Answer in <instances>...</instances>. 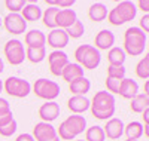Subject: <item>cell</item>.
Segmentation results:
<instances>
[{
	"label": "cell",
	"mask_w": 149,
	"mask_h": 141,
	"mask_svg": "<svg viewBox=\"0 0 149 141\" xmlns=\"http://www.w3.org/2000/svg\"><path fill=\"white\" fill-rule=\"evenodd\" d=\"M46 42H48V46L54 48L55 50H61L63 48H66L69 45V36L66 34L64 30L54 28V30H51L48 33Z\"/></svg>",
	"instance_id": "cell-11"
},
{
	"label": "cell",
	"mask_w": 149,
	"mask_h": 141,
	"mask_svg": "<svg viewBox=\"0 0 149 141\" xmlns=\"http://www.w3.org/2000/svg\"><path fill=\"white\" fill-rule=\"evenodd\" d=\"M3 89L15 98H26L30 91H31V85L29 80H24L21 77H17V76H10L8 77L3 83Z\"/></svg>",
	"instance_id": "cell-7"
},
{
	"label": "cell",
	"mask_w": 149,
	"mask_h": 141,
	"mask_svg": "<svg viewBox=\"0 0 149 141\" xmlns=\"http://www.w3.org/2000/svg\"><path fill=\"white\" fill-rule=\"evenodd\" d=\"M24 42L27 48H43L46 43V36L40 30H30L29 33H26Z\"/></svg>",
	"instance_id": "cell-20"
},
{
	"label": "cell",
	"mask_w": 149,
	"mask_h": 141,
	"mask_svg": "<svg viewBox=\"0 0 149 141\" xmlns=\"http://www.w3.org/2000/svg\"><path fill=\"white\" fill-rule=\"evenodd\" d=\"M15 141H34V138L31 137V134H21L17 137Z\"/></svg>",
	"instance_id": "cell-40"
},
{
	"label": "cell",
	"mask_w": 149,
	"mask_h": 141,
	"mask_svg": "<svg viewBox=\"0 0 149 141\" xmlns=\"http://www.w3.org/2000/svg\"><path fill=\"white\" fill-rule=\"evenodd\" d=\"M115 97L107 91L97 92L91 101V114L100 120H109L115 114Z\"/></svg>",
	"instance_id": "cell-1"
},
{
	"label": "cell",
	"mask_w": 149,
	"mask_h": 141,
	"mask_svg": "<svg viewBox=\"0 0 149 141\" xmlns=\"http://www.w3.org/2000/svg\"><path fill=\"white\" fill-rule=\"evenodd\" d=\"M64 31H66V34L69 36V39H70V37H72V39H79V37H82L84 33H85L84 22L79 21V19H76V21H74L69 28H66Z\"/></svg>",
	"instance_id": "cell-30"
},
{
	"label": "cell",
	"mask_w": 149,
	"mask_h": 141,
	"mask_svg": "<svg viewBox=\"0 0 149 141\" xmlns=\"http://www.w3.org/2000/svg\"><path fill=\"white\" fill-rule=\"evenodd\" d=\"M76 141H85V140H76Z\"/></svg>",
	"instance_id": "cell-49"
},
{
	"label": "cell",
	"mask_w": 149,
	"mask_h": 141,
	"mask_svg": "<svg viewBox=\"0 0 149 141\" xmlns=\"http://www.w3.org/2000/svg\"><path fill=\"white\" fill-rule=\"evenodd\" d=\"M0 27H2V18H0Z\"/></svg>",
	"instance_id": "cell-47"
},
{
	"label": "cell",
	"mask_w": 149,
	"mask_h": 141,
	"mask_svg": "<svg viewBox=\"0 0 149 141\" xmlns=\"http://www.w3.org/2000/svg\"><path fill=\"white\" fill-rule=\"evenodd\" d=\"M104 140L106 137L103 132V128L98 125H94L85 131V141H104Z\"/></svg>",
	"instance_id": "cell-29"
},
{
	"label": "cell",
	"mask_w": 149,
	"mask_h": 141,
	"mask_svg": "<svg viewBox=\"0 0 149 141\" xmlns=\"http://www.w3.org/2000/svg\"><path fill=\"white\" fill-rule=\"evenodd\" d=\"M143 120H145V125H148V122H149V109H146L143 111Z\"/></svg>",
	"instance_id": "cell-42"
},
{
	"label": "cell",
	"mask_w": 149,
	"mask_h": 141,
	"mask_svg": "<svg viewBox=\"0 0 149 141\" xmlns=\"http://www.w3.org/2000/svg\"><path fill=\"white\" fill-rule=\"evenodd\" d=\"M9 111H12L9 101L5 100V98H0V114H6V113H9Z\"/></svg>",
	"instance_id": "cell-38"
},
{
	"label": "cell",
	"mask_w": 149,
	"mask_h": 141,
	"mask_svg": "<svg viewBox=\"0 0 149 141\" xmlns=\"http://www.w3.org/2000/svg\"><path fill=\"white\" fill-rule=\"evenodd\" d=\"M58 116H60V104L55 101H46L39 109V118L42 119V122L49 123L55 120Z\"/></svg>",
	"instance_id": "cell-13"
},
{
	"label": "cell",
	"mask_w": 149,
	"mask_h": 141,
	"mask_svg": "<svg viewBox=\"0 0 149 141\" xmlns=\"http://www.w3.org/2000/svg\"><path fill=\"white\" fill-rule=\"evenodd\" d=\"M136 74L139 76L140 79H148L149 77V57H143L139 64H137V67H136Z\"/></svg>",
	"instance_id": "cell-31"
},
{
	"label": "cell",
	"mask_w": 149,
	"mask_h": 141,
	"mask_svg": "<svg viewBox=\"0 0 149 141\" xmlns=\"http://www.w3.org/2000/svg\"><path fill=\"white\" fill-rule=\"evenodd\" d=\"M139 8L145 12V14H148V12H149V0H140V2H139Z\"/></svg>",
	"instance_id": "cell-41"
},
{
	"label": "cell",
	"mask_w": 149,
	"mask_h": 141,
	"mask_svg": "<svg viewBox=\"0 0 149 141\" xmlns=\"http://www.w3.org/2000/svg\"><path fill=\"white\" fill-rule=\"evenodd\" d=\"M2 91H3V82L0 80V94H2Z\"/></svg>",
	"instance_id": "cell-46"
},
{
	"label": "cell",
	"mask_w": 149,
	"mask_h": 141,
	"mask_svg": "<svg viewBox=\"0 0 149 141\" xmlns=\"http://www.w3.org/2000/svg\"><path fill=\"white\" fill-rule=\"evenodd\" d=\"M48 62H49V70L54 76H61L63 68L69 64V57L63 50H52L48 55Z\"/></svg>",
	"instance_id": "cell-10"
},
{
	"label": "cell",
	"mask_w": 149,
	"mask_h": 141,
	"mask_svg": "<svg viewBox=\"0 0 149 141\" xmlns=\"http://www.w3.org/2000/svg\"><path fill=\"white\" fill-rule=\"evenodd\" d=\"M61 77H63L67 83H70V82L76 80V79L84 77V68L78 62H69L63 68V71H61Z\"/></svg>",
	"instance_id": "cell-19"
},
{
	"label": "cell",
	"mask_w": 149,
	"mask_h": 141,
	"mask_svg": "<svg viewBox=\"0 0 149 141\" xmlns=\"http://www.w3.org/2000/svg\"><path fill=\"white\" fill-rule=\"evenodd\" d=\"M94 48L98 50H107L110 48H113L115 45V34L110 30H102L98 31L95 39H94Z\"/></svg>",
	"instance_id": "cell-15"
},
{
	"label": "cell",
	"mask_w": 149,
	"mask_h": 141,
	"mask_svg": "<svg viewBox=\"0 0 149 141\" xmlns=\"http://www.w3.org/2000/svg\"><path fill=\"white\" fill-rule=\"evenodd\" d=\"M26 0H6L5 6L6 9L10 10V14H18L19 10H22V8L26 6Z\"/></svg>",
	"instance_id": "cell-33"
},
{
	"label": "cell",
	"mask_w": 149,
	"mask_h": 141,
	"mask_svg": "<svg viewBox=\"0 0 149 141\" xmlns=\"http://www.w3.org/2000/svg\"><path fill=\"white\" fill-rule=\"evenodd\" d=\"M122 98H125V100H131L134 98L136 95L139 94V85L136 80L133 79H127V77H124L121 80V86H119V92H118Z\"/></svg>",
	"instance_id": "cell-18"
},
{
	"label": "cell",
	"mask_w": 149,
	"mask_h": 141,
	"mask_svg": "<svg viewBox=\"0 0 149 141\" xmlns=\"http://www.w3.org/2000/svg\"><path fill=\"white\" fill-rule=\"evenodd\" d=\"M69 89H70V92H73L74 95L85 97V94L91 89V82L84 76V77H81V79H76V80L70 82L69 83Z\"/></svg>",
	"instance_id": "cell-22"
},
{
	"label": "cell",
	"mask_w": 149,
	"mask_h": 141,
	"mask_svg": "<svg viewBox=\"0 0 149 141\" xmlns=\"http://www.w3.org/2000/svg\"><path fill=\"white\" fill-rule=\"evenodd\" d=\"M137 14V6L133 2H121L116 5L110 12H107V21L112 25H122L128 21H133Z\"/></svg>",
	"instance_id": "cell-4"
},
{
	"label": "cell",
	"mask_w": 149,
	"mask_h": 141,
	"mask_svg": "<svg viewBox=\"0 0 149 141\" xmlns=\"http://www.w3.org/2000/svg\"><path fill=\"white\" fill-rule=\"evenodd\" d=\"M3 70H5V64H3V59L0 58V73H3Z\"/></svg>",
	"instance_id": "cell-43"
},
{
	"label": "cell",
	"mask_w": 149,
	"mask_h": 141,
	"mask_svg": "<svg viewBox=\"0 0 149 141\" xmlns=\"http://www.w3.org/2000/svg\"><path fill=\"white\" fill-rule=\"evenodd\" d=\"M22 14L21 17L24 18V21H30V22H34V21H39L42 18V9L40 6H37L36 3H27L26 6L22 8Z\"/></svg>",
	"instance_id": "cell-21"
},
{
	"label": "cell",
	"mask_w": 149,
	"mask_h": 141,
	"mask_svg": "<svg viewBox=\"0 0 149 141\" xmlns=\"http://www.w3.org/2000/svg\"><path fill=\"white\" fill-rule=\"evenodd\" d=\"M146 49V34L139 27H130L124 33V52L125 55L139 57Z\"/></svg>",
	"instance_id": "cell-2"
},
{
	"label": "cell",
	"mask_w": 149,
	"mask_h": 141,
	"mask_svg": "<svg viewBox=\"0 0 149 141\" xmlns=\"http://www.w3.org/2000/svg\"><path fill=\"white\" fill-rule=\"evenodd\" d=\"M12 120H14V113H12V111H9L6 114H0V128L8 125V123H10Z\"/></svg>",
	"instance_id": "cell-37"
},
{
	"label": "cell",
	"mask_w": 149,
	"mask_h": 141,
	"mask_svg": "<svg viewBox=\"0 0 149 141\" xmlns=\"http://www.w3.org/2000/svg\"><path fill=\"white\" fill-rule=\"evenodd\" d=\"M125 141H136V140H125Z\"/></svg>",
	"instance_id": "cell-48"
},
{
	"label": "cell",
	"mask_w": 149,
	"mask_h": 141,
	"mask_svg": "<svg viewBox=\"0 0 149 141\" xmlns=\"http://www.w3.org/2000/svg\"><path fill=\"white\" fill-rule=\"evenodd\" d=\"M48 3V6H55V8H66V9H69V8H72L73 5H74V2L73 0H60V2H52V0H49V2H46Z\"/></svg>",
	"instance_id": "cell-36"
},
{
	"label": "cell",
	"mask_w": 149,
	"mask_h": 141,
	"mask_svg": "<svg viewBox=\"0 0 149 141\" xmlns=\"http://www.w3.org/2000/svg\"><path fill=\"white\" fill-rule=\"evenodd\" d=\"M2 24L10 34H24L27 30V22L19 14H8L3 18Z\"/></svg>",
	"instance_id": "cell-9"
},
{
	"label": "cell",
	"mask_w": 149,
	"mask_h": 141,
	"mask_svg": "<svg viewBox=\"0 0 149 141\" xmlns=\"http://www.w3.org/2000/svg\"><path fill=\"white\" fill-rule=\"evenodd\" d=\"M130 107L134 113H143L146 109H149V97L145 94H137L134 98H131Z\"/></svg>",
	"instance_id": "cell-26"
},
{
	"label": "cell",
	"mask_w": 149,
	"mask_h": 141,
	"mask_svg": "<svg viewBox=\"0 0 149 141\" xmlns=\"http://www.w3.org/2000/svg\"><path fill=\"white\" fill-rule=\"evenodd\" d=\"M34 141H45V140H51V138H55L58 137L57 135V129L51 125V123H46V122H39L36 123L34 128H33V135Z\"/></svg>",
	"instance_id": "cell-12"
},
{
	"label": "cell",
	"mask_w": 149,
	"mask_h": 141,
	"mask_svg": "<svg viewBox=\"0 0 149 141\" xmlns=\"http://www.w3.org/2000/svg\"><path fill=\"white\" fill-rule=\"evenodd\" d=\"M119 86H121V80L119 79H112V77H106V88L109 94H118L119 92Z\"/></svg>",
	"instance_id": "cell-35"
},
{
	"label": "cell",
	"mask_w": 149,
	"mask_h": 141,
	"mask_svg": "<svg viewBox=\"0 0 149 141\" xmlns=\"http://www.w3.org/2000/svg\"><path fill=\"white\" fill-rule=\"evenodd\" d=\"M145 34L149 31V15L148 14H145V17H142V19H140V27H139Z\"/></svg>",
	"instance_id": "cell-39"
},
{
	"label": "cell",
	"mask_w": 149,
	"mask_h": 141,
	"mask_svg": "<svg viewBox=\"0 0 149 141\" xmlns=\"http://www.w3.org/2000/svg\"><path fill=\"white\" fill-rule=\"evenodd\" d=\"M76 19H78V17H76V12H74L73 9H60L58 14H57V17H55L57 28L66 30V28H69Z\"/></svg>",
	"instance_id": "cell-16"
},
{
	"label": "cell",
	"mask_w": 149,
	"mask_h": 141,
	"mask_svg": "<svg viewBox=\"0 0 149 141\" xmlns=\"http://www.w3.org/2000/svg\"><path fill=\"white\" fill-rule=\"evenodd\" d=\"M107 77L122 80L124 77H125V67H124V66H121V67L109 66V67H107Z\"/></svg>",
	"instance_id": "cell-32"
},
{
	"label": "cell",
	"mask_w": 149,
	"mask_h": 141,
	"mask_svg": "<svg viewBox=\"0 0 149 141\" xmlns=\"http://www.w3.org/2000/svg\"><path fill=\"white\" fill-rule=\"evenodd\" d=\"M3 52H5L6 59L12 66H19L26 59V49H24L22 42L18 39H12V40L6 42V45L3 48Z\"/></svg>",
	"instance_id": "cell-8"
},
{
	"label": "cell",
	"mask_w": 149,
	"mask_h": 141,
	"mask_svg": "<svg viewBox=\"0 0 149 141\" xmlns=\"http://www.w3.org/2000/svg\"><path fill=\"white\" fill-rule=\"evenodd\" d=\"M125 52H124L122 48H118V46H113L109 49L107 52V61H109V66H116V67H121L124 66L125 62Z\"/></svg>",
	"instance_id": "cell-23"
},
{
	"label": "cell",
	"mask_w": 149,
	"mask_h": 141,
	"mask_svg": "<svg viewBox=\"0 0 149 141\" xmlns=\"http://www.w3.org/2000/svg\"><path fill=\"white\" fill-rule=\"evenodd\" d=\"M124 134L127 135V140H136L143 135V125L140 122H130L127 126H124Z\"/></svg>",
	"instance_id": "cell-25"
},
{
	"label": "cell",
	"mask_w": 149,
	"mask_h": 141,
	"mask_svg": "<svg viewBox=\"0 0 149 141\" xmlns=\"http://www.w3.org/2000/svg\"><path fill=\"white\" fill-rule=\"evenodd\" d=\"M90 106H91V101L86 97H82V95H73L67 101L69 110L72 113H74V114H81V113L86 111L90 109Z\"/></svg>",
	"instance_id": "cell-17"
},
{
	"label": "cell",
	"mask_w": 149,
	"mask_h": 141,
	"mask_svg": "<svg viewBox=\"0 0 149 141\" xmlns=\"http://www.w3.org/2000/svg\"><path fill=\"white\" fill-rule=\"evenodd\" d=\"M33 92L36 94V97H39L42 100L46 101H54L60 92H61V88L57 82L54 80H48V79H39L36 80L33 85Z\"/></svg>",
	"instance_id": "cell-6"
},
{
	"label": "cell",
	"mask_w": 149,
	"mask_h": 141,
	"mask_svg": "<svg viewBox=\"0 0 149 141\" xmlns=\"http://www.w3.org/2000/svg\"><path fill=\"white\" fill-rule=\"evenodd\" d=\"M45 141H60V138L55 137V138H51V140H45Z\"/></svg>",
	"instance_id": "cell-44"
},
{
	"label": "cell",
	"mask_w": 149,
	"mask_h": 141,
	"mask_svg": "<svg viewBox=\"0 0 149 141\" xmlns=\"http://www.w3.org/2000/svg\"><path fill=\"white\" fill-rule=\"evenodd\" d=\"M88 18L94 22H102L107 18V8L103 3H94L88 9Z\"/></svg>",
	"instance_id": "cell-24"
},
{
	"label": "cell",
	"mask_w": 149,
	"mask_h": 141,
	"mask_svg": "<svg viewBox=\"0 0 149 141\" xmlns=\"http://www.w3.org/2000/svg\"><path fill=\"white\" fill-rule=\"evenodd\" d=\"M58 10H60V9L55 8V6H48V9H45V10L42 12V21H43L45 27L51 28V30L57 28L55 17H57V14H58Z\"/></svg>",
	"instance_id": "cell-27"
},
{
	"label": "cell",
	"mask_w": 149,
	"mask_h": 141,
	"mask_svg": "<svg viewBox=\"0 0 149 141\" xmlns=\"http://www.w3.org/2000/svg\"><path fill=\"white\" fill-rule=\"evenodd\" d=\"M145 95H148V82L145 83Z\"/></svg>",
	"instance_id": "cell-45"
},
{
	"label": "cell",
	"mask_w": 149,
	"mask_h": 141,
	"mask_svg": "<svg viewBox=\"0 0 149 141\" xmlns=\"http://www.w3.org/2000/svg\"><path fill=\"white\" fill-rule=\"evenodd\" d=\"M17 128H18V125H17V120L14 119L10 123H8V125L0 128V135H2V137H12L15 134Z\"/></svg>",
	"instance_id": "cell-34"
},
{
	"label": "cell",
	"mask_w": 149,
	"mask_h": 141,
	"mask_svg": "<svg viewBox=\"0 0 149 141\" xmlns=\"http://www.w3.org/2000/svg\"><path fill=\"white\" fill-rule=\"evenodd\" d=\"M84 131H86V119L79 114H73L60 123L57 135L61 140H74Z\"/></svg>",
	"instance_id": "cell-3"
},
{
	"label": "cell",
	"mask_w": 149,
	"mask_h": 141,
	"mask_svg": "<svg viewBox=\"0 0 149 141\" xmlns=\"http://www.w3.org/2000/svg\"><path fill=\"white\" fill-rule=\"evenodd\" d=\"M46 57V48H27L26 49V58L33 62V64H39L45 59Z\"/></svg>",
	"instance_id": "cell-28"
},
{
	"label": "cell",
	"mask_w": 149,
	"mask_h": 141,
	"mask_svg": "<svg viewBox=\"0 0 149 141\" xmlns=\"http://www.w3.org/2000/svg\"><path fill=\"white\" fill-rule=\"evenodd\" d=\"M103 132H104V137H107L109 140H119L124 134L122 120L118 118H112L106 120V126L103 128Z\"/></svg>",
	"instance_id": "cell-14"
},
{
	"label": "cell",
	"mask_w": 149,
	"mask_h": 141,
	"mask_svg": "<svg viewBox=\"0 0 149 141\" xmlns=\"http://www.w3.org/2000/svg\"><path fill=\"white\" fill-rule=\"evenodd\" d=\"M74 58H76L78 64L84 68H88V70H94L100 66L102 62V54L100 50L95 49L91 45H81L76 48L74 50Z\"/></svg>",
	"instance_id": "cell-5"
}]
</instances>
